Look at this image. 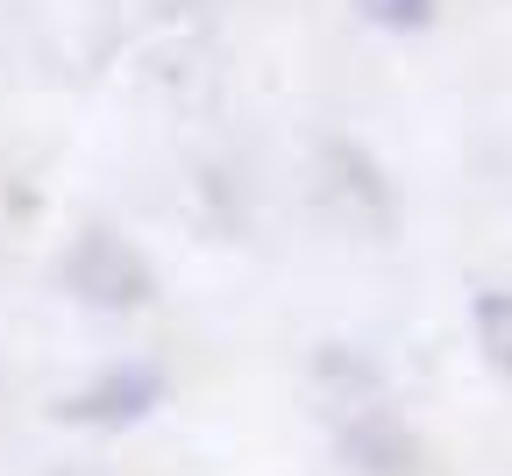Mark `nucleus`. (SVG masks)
I'll use <instances>...</instances> for the list:
<instances>
[{
  "instance_id": "nucleus-1",
  "label": "nucleus",
  "mask_w": 512,
  "mask_h": 476,
  "mask_svg": "<svg viewBox=\"0 0 512 476\" xmlns=\"http://www.w3.org/2000/svg\"><path fill=\"white\" fill-rule=\"evenodd\" d=\"M57 278H64V292H72V299H86V306H100V313H136V306L157 299L150 256L128 242V235H114V228H86L72 249H64Z\"/></svg>"
},
{
  "instance_id": "nucleus-2",
  "label": "nucleus",
  "mask_w": 512,
  "mask_h": 476,
  "mask_svg": "<svg viewBox=\"0 0 512 476\" xmlns=\"http://www.w3.org/2000/svg\"><path fill=\"white\" fill-rule=\"evenodd\" d=\"M157 398H164L157 363H114L93 384H79L72 398H57V420H72V427H136L143 413H157Z\"/></svg>"
},
{
  "instance_id": "nucleus-3",
  "label": "nucleus",
  "mask_w": 512,
  "mask_h": 476,
  "mask_svg": "<svg viewBox=\"0 0 512 476\" xmlns=\"http://www.w3.org/2000/svg\"><path fill=\"white\" fill-rule=\"evenodd\" d=\"M342 455L363 476H413V462H420L413 434L384 413V405H349V413H342Z\"/></svg>"
},
{
  "instance_id": "nucleus-4",
  "label": "nucleus",
  "mask_w": 512,
  "mask_h": 476,
  "mask_svg": "<svg viewBox=\"0 0 512 476\" xmlns=\"http://www.w3.org/2000/svg\"><path fill=\"white\" fill-rule=\"evenodd\" d=\"M320 164H328L335 199L349 207V221H356V207H363V228H377V235L392 228V185L377 178V164H370L356 143H328V157H320Z\"/></svg>"
},
{
  "instance_id": "nucleus-5",
  "label": "nucleus",
  "mask_w": 512,
  "mask_h": 476,
  "mask_svg": "<svg viewBox=\"0 0 512 476\" xmlns=\"http://www.w3.org/2000/svg\"><path fill=\"white\" fill-rule=\"evenodd\" d=\"M470 327H477L484 363L512 377V292H477L470 299Z\"/></svg>"
},
{
  "instance_id": "nucleus-6",
  "label": "nucleus",
  "mask_w": 512,
  "mask_h": 476,
  "mask_svg": "<svg viewBox=\"0 0 512 476\" xmlns=\"http://www.w3.org/2000/svg\"><path fill=\"white\" fill-rule=\"evenodd\" d=\"M356 8H363L377 29H427V22H434V0H356Z\"/></svg>"
}]
</instances>
